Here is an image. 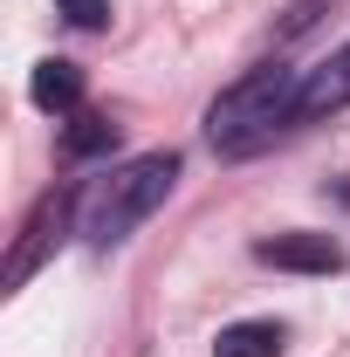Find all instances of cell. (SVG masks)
Returning <instances> with one entry per match:
<instances>
[{
	"label": "cell",
	"instance_id": "4",
	"mask_svg": "<svg viewBox=\"0 0 350 357\" xmlns=\"http://www.w3.org/2000/svg\"><path fill=\"white\" fill-rule=\"evenodd\" d=\"M254 261L289 268V275H337L344 241H330V234H268V241H254Z\"/></svg>",
	"mask_w": 350,
	"mask_h": 357
},
{
	"label": "cell",
	"instance_id": "3",
	"mask_svg": "<svg viewBox=\"0 0 350 357\" xmlns=\"http://www.w3.org/2000/svg\"><path fill=\"white\" fill-rule=\"evenodd\" d=\"M69 220H76V185H55V192H42L35 199V213L21 220V234H14V248H7V268H0V289H28V275L62 248V234H69Z\"/></svg>",
	"mask_w": 350,
	"mask_h": 357
},
{
	"label": "cell",
	"instance_id": "8",
	"mask_svg": "<svg viewBox=\"0 0 350 357\" xmlns=\"http://www.w3.org/2000/svg\"><path fill=\"white\" fill-rule=\"evenodd\" d=\"M62 151H69V158H110V151H117V124H110L103 110H76L69 131H62Z\"/></svg>",
	"mask_w": 350,
	"mask_h": 357
},
{
	"label": "cell",
	"instance_id": "9",
	"mask_svg": "<svg viewBox=\"0 0 350 357\" xmlns=\"http://www.w3.org/2000/svg\"><path fill=\"white\" fill-rule=\"evenodd\" d=\"M55 14H62L69 28H89V35L110 28V0H55Z\"/></svg>",
	"mask_w": 350,
	"mask_h": 357
},
{
	"label": "cell",
	"instance_id": "10",
	"mask_svg": "<svg viewBox=\"0 0 350 357\" xmlns=\"http://www.w3.org/2000/svg\"><path fill=\"white\" fill-rule=\"evenodd\" d=\"M316 14H323V0H303V7H296V14L282 21V35H303V28H309V21H316Z\"/></svg>",
	"mask_w": 350,
	"mask_h": 357
},
{
	"label": "cell",
	"instance_id": "11",
	"mask_svg": "<svg viewBox=\"0 0 350 357\" xmlns=\"http://www.w3.org/2000/svg\"><path fill=\"white\" fill-rule=\"evenodd\" d=\"M330 199H337V206H350V178H330Z\"/></svg>",
	"mask_w": 350,
	"mask_h": 357
},
{
	"label": "cell",
	"instance_id": "6",
	"mask_svg": "<svg viewBox=\"0 0 350 357\" xmlns=\"http://www.w3.org/2000/svg\"><path fill=\"white\" fill-rule=\"evenodd\" d=\"M83 89H89V76L76 62H62V55L35 62V76H28V96H35V110H48V117H76L83 110Z\"/></svg>",
	"mask_w": 350,
	"mask_h": 357
},
{
	"label": "cell",
	"instance_id": "7",
	"mask_svg": "<svg viewBox=\"0 0 350 357\" xmlns=\"http://www.w3.org/2000/svg\"><path fill=\"white\" fill-rule=\"evenodd\" d=\"M282 351H289V323H275V316L227 323L220 344H213V357H282Z\"/></svg>",
	"mask_w": 350,
	"mask_h": 357
},
{
	"label": "cell",
	"instance_id": "2",
	"mask_svg": "<svg viewBox=\"0 0 350 357\" xmlns=\"http://www.w3.org/2000/svg\"><path fill=\"white\" fill-rule=\"evenodd\" d=\"M178 185V151H144V158H124L117 172L89 192V213H83V234L89 248H117L131 241L137 227L151 220Z\"/></svg>",
	"mask_w": 350,
	"mask_h": 357
},
{
	"label": "cell",
	"instance_id": "1",
	"mask_svg": "<svg viewBox=\"0 0 350 357\" xmlns=\"http://www.w3.org/2000/svg\"><path fill=\"white\" fill-rule=\"evenodd\" d=\"M296 103H303V69L261 62V69H248L241 83H227L213 96L206 137H213L220 158H248V151H261L282 124H296Z\"/></svg>",
	"mask_w": 350,
	"mask_h": 357
},
{
	"label": "cell",
	"instance_id": "5",
	"mask_svg": "<svg viewBox=\"0 0 350 357\" xmlns=\"http://www.w3.org/2000/svg\"><path fill=\"white\" fill-rule=\"evenodd\" d=\"M350 110V42L330 55V62H316L303 76V103H296V124H323V117H337Z\"/></svg>",
	"mask_w": 350,
	"mask_h": 357
}]
</instances>
